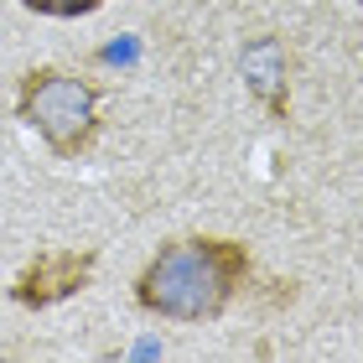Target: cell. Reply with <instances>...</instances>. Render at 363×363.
I'll return each mask as SVG.
<instances>
[{"instance_id": "cell-4", "label": "cell", "mask_w": 363, "mask_h": 363, "mask_svg": "<svg viewBox=\"0 0 363 363\" xmlns=\"http://www.w3.org/2000/svg\"><path fill=\"white\" fill-rule=\"evenodd\" d=\"M239 68H244V84L259 99V109L270 120H291V52L280 37H250L239 52Z\"/></svg>"}, {"instance_id": "cell-5", "label": "cell", "mask_w": 363, "mask_h": 363, "mask_svg": "<svg viewBox=\"0 0 363 363\" xmlns=\"http://www.w3.org/2000/svg\"><path fill=\"white\" fill-rule=\"evenodd\" d=\"M21 6L37 16H52V21H78V16H94L104 0H21Z\"/></svg>"}, {"instance_id": "cell-1", "label": "cell", "mask_w": 363, "mask_h": 363, "mask_svg": "<svg viewBox=\"0 0 363 363\" xmlns=\"http://www.w3.org/2000/svg\"><path fill=\"white\" fill-rule=\"evenodd\" d=\"M255 259L239 239L182 234L145 259L135 275V306L161 322H218L250 286Z\"/></svg>"}, {"instance_id": "cell-2", "label": "cell", "mask_w": 363, "mask_h": 363, "mask_svg": "<svg viewBox=\"0 0 363 363\" xmlns=\"http://www.w3.org/2000/svg\"><path fill=\"white\" fill-rule=\"evenodd\" d=\"M16 120L37 130L57 161H78L104 130V84L57 62H37L16 84Z\"/></svg>"}, {"instance_id": "cell-3", "label": "cell", "mask_w": 363, "mask_h": 363, "mask_svg": "<svg viewBox=\"0 0 363 363\" xmlns=\"http://www.w3.org/2000/svg\"><path fill=\"white\" fill-rule=\"evenodd\" d=\"M99 270V250L84 244V250H37L11 280V301L26 311H47L62 306L68 296L89 291V280Z\"/></svg>"}]
</instances>
